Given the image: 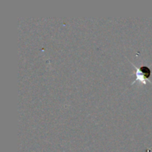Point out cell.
Listing matches in <instances>:
<instances>
[{"label": "cell", "mask_w": 152, "mask_h": 152, "mask_svg": "<svg viewBox=\"0 0 152 152\" xmlns=\"http://www.w3.org/2000/svg\"><path fill=\"white\" fill-rule=\"evenodd\" d=\"M135 68H137V71L135 72L136 74V80H140V81L143 82L144 83H145V80L151 77V70L148 66L145 65H142L140 68H137L135 65H134Z\"/></svg>", "instance_id": "1"}]
</instances>
